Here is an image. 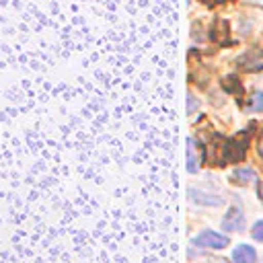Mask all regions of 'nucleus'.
Masks as SVG:
<instances>
[{
  "label": "nucleus",
  "mask_w": 263,
  "mask_h": 263,
  "mask_svg": "<svg viewBox=\"0 0 263 263\" xmlns=\"http://www.w3.org/2000/svg\"><path fill=\"white\" fill-rule=\"evenodd\" d=\"M247 146H249V134L247 132H240L238 136L230 138V142H226V148H224V160L240 162L247 156Z\"/></svg>",
  "instance_id": "nucleus-1"
},
{
  "label": "nucleus",
  "mask_w": 263,
  "mask_h": 263,
  "mask_svg": "<svg viewBox=\"0 0 263 263\" xmlns=\"http://www.w3.org/2000/svg\"><path fill=\"white\" fill-rule=\"evenodd\" d=\"M193 242L197 247H205V249H224V247H228L230 240H228V236L218 234L214 230H203L201 234H197L193 238Z\"/></svg>",
  "instance_id": "nucleus-2"
},
{
  "label": "nucleus",
  "mask_w": 263,
  "mask_h": 263,
  "mask_svg": "<svg viewBox=\"0 0 263 263\" xmlns=\"http://www.w3.org/2000/svg\"><path fill=\"white\" fill-rule=\"evenodd\" d=\"M236 64H238L242 70H247V72H259V70H263V51H261L259 47H253V49L245 51V53L236 60Z\"/></svg>",
  "instance_id": "nucleus-3"
},
{
  "label": "nucleus",
  "mask_w": 263,
  "mask_h": 263,
  "mask_svg": "<svg viewBox=\"0 0 263 263\" xmlns=\"http://www.w3.org/2000/svg\"><path fill=\"white\" fill-rule=\"evenodd\" d=\"M201 162H203V148L193 138H187V171L197 173Z\"/></svg>",
  "instance_id": "nucleus-4"
},
{
  "label": "nucleus",
  "mask_w": 263,
  "mask_h": 263,
  "mask_svg": "<svg viewBox=\"0 0 263 263\" xmlns=\"http://www.w3.org/2000/svg\"><path fill=\"white\" fill-rule=\"evenodd\" d=\"M230 27H228V21H224V18H216L214 23H212V39L216 41V43H220V45H226L228 41H230Z\"/></svg>",
  "instance_id": "nucleus-5"
},
{
  "label": "nucleus",
  "mask_w": 263,
  "mask_h": 263,
  "mask_svg": "<svg viewBox=\"0 0 263 263\" xmlns=\"http://www.w3.org/2000/svg\"><path fill=\"white\" fill-rule=\"evenodd\" d=\"M255 259H257V253L249 245H238L232 251V261L234 263H255Z\"/></svg>",
  "instance_id": "nucleus-6"
},
{
  "label": "nucleus",
  "mask_w": 263,
  "mask_h": 263,
  "mask_svg": "<svg viewBox=\"0 0 263 263\" xmlns=\"http://www.w3.org/2000/svg\"><path fill=\"white\" fill-rule=\"evenodd\" d=\"M224 228L226 230H238V228H242V210H240L238 203L234 208H230L228 216L224 218Z\"/></svg>",
  "instance_id": "nucleus-7"
},
{
  "label": "nucleus",
  "mask_w": 263,
  "mask_h": 263,
  "mask_svg": "<svg viewBox=\"0 0 263 263\" xmlns=\"http://www.w3.org/2000/svg\"><path fill=\"white\" fill-rule=\"evenodd\" d=\"M232 181L236 183V185H249V183H253V181H257V175H255V171L253 168H236L234 173H232Z\"/></svg>",
  "instance_id": "nucleus-8"
},
{
  "label": "nucleus",
  "mask_w": 263,
  "mask_h": 263,
  "mask_svg": "<svg viewBox=\"0 0 263 263\" xmlns=\"http://www.w3.org/2000/svg\"><path fill=\"white\" fill-rule=\"evenodd\" d=\"M249 111H263V92L261 90H255L249 99V105H247Z\"/></svg>",
  "instance_id": "nucleus-9"
},
{
  "label": "nucleus",
  "mask_w": 263,
  "mask_h": 263,
  "mask_svg": "<svg viewBox=\"0 0 263 263\" xmlns=\"http://www.w3.org/2000/svg\"><path fill=\"white\" fill-rule=\"evenodd\" d=\"M222 86H224L228 92H242V84L238 82L236 76H226V78L222 80Z\"/></svg>",
  "instance_id": "nucleus-10"
},
{
  "label": "nucleus",
  "mask_w": 263,
  "mask_h": 263,
  "mask_svg": "<svg viewBox=\"0 0 263 263\" xmlns=\"http://www.w3.org/2000/svg\"><path fill=\"white\" fill-rule=\"evenodd\" d=\"M251 234H253V238H255V240H261V242H263V220L255 222V226H253Z\"/></svg>",
  "instance_id": "nucleus-11"
},
{
  "label": "nucleus",
  "mask_w": 263,
  "mask_h": 263,
  "mask_svg": "<svg viewBox=\"0 0 263 263\" xmlns=\"http://www.w3.org/2000/svg\"><path fill=\"white\" fill-rule=\"evenodd\" d=\"M197 107H199V101H197V99H195V97L189 92V95H187V113L191 115V113H193Z\"/></svg>",
  "instance_id": "nucleus-12"
},
{
  "label": "nucleus",
  "mask_w": 263,
  "mask_h": 263,
  "mask_svg": "<svg viewBox=\"0 0 263 263\" xmlns=\"http://www.w3.org/2000/svg\"><path fill=\"white\" fill-rule=\"evenodd\" d=\"M259 154H261V158H263V134L259 136Z\"/></svg>",
  "instance_id": "nucleus-13"
},
{
  "label": "nucleus",
  "mask_w": 263,
  "mask_h": 263,
  "mask_svg": "<svg viewBox=\"0 0 263 263\" xmlns=\"http://www.w3.org/2000/svg\"><path fill=\"white\" fill-rule=\"evenodd\" d=\"M249 4H255V6H261L263 8V0H247Z\"/></svg>",
  "instance_id": "nucleus-14"
},
{
  "label": "nucleus",
  "mask_w": 263,
  "mask_h": 263,
  "mask_svg": "<svg viewBox=\"0 0 263 263\" xmlns=\"http://www.w3.org/2000/svg\"><path fill=\"white\" fill-rule=\"evenodd\" d=\"M259 197H261V199H263V181H261V183H259Z\"/></svg>",
  "instance_id": "nucleus-15"
},
{
  "label": "nucleus",
  "mask_w": 263,
  "mask_h": 263,
  "mask_svg": "<svg viewBox=\"0 0 263 263\" xmlns=\"http://www.w3.org/2000/svg\"><path fill=\"white\" fill-rule=\"evenodd\" d=\"M203 2H208V4H214V2H226V0H203Z\"/></svg>",
  "instance_id": "nucleus-16"
},
{
  "label": "nucleus",
  "mask_w": 263,
  "mask_h": 263,
  "mask_svg": "<svg viewBox=\"0 0 263 263\" xmlns=\"http://www.w3.org/2000/svg\"><path fill=\"white\" fill-rule=\"evenodd\" d=\"M216 263H226V261H224V259H218V261H216Z\"/></svg>",
  "instance_id": "nucleus-17"
}]
</instances>
